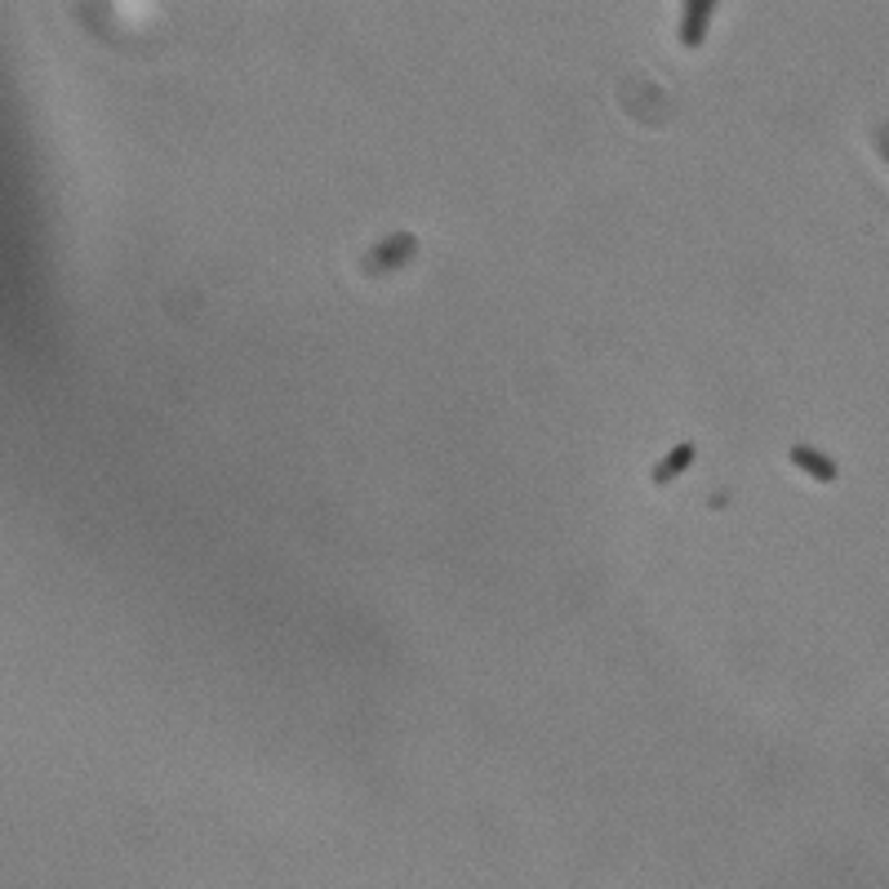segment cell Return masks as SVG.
Returning a JSON list of instances; mask_svg holds the SVG:
<instances>
[{"instance_id":"1","label":"cell","mask_w":889,"mask_h":889,"mask_svg":"<svg viewBox=\"0 0 889 889\" xmlns=\"http://www.w3.org/2000/svg\"><path fill=\"white\" fill-rule=\"evenodd\" d=\"M414 254H418V237H414V231H392L388 241H379V245H373V250L360 258V271H365V276H388V271H396V267H409Z\"/></svg>"},{"instance_id":"2","label":"cell","mask_w":889,"mask_h":889,"mask_svg":"<svg viewBox=\"0 0 889 889\" xmlns=\"http://www.w3.org/2000/svg\"><path fill=\"white\" fill-rule=\"evenodd\" d=\"M694 458H698V445L694 441H685V445H672V454L659 462V467H653V472H649V481L653 485H659V490H668L672 481H681L685 472H689V467H694Z\"/></svg>"},{"instance_id":"3","label":"cell","mask_w":889,"mask_h":889,"mask_svg":"<svg viewBox=\"0 0 889 889\" xmlns=\"http://www.w3.org/2000/svg\"><path fill=\"white\" fill-rule=\"evenodd\" d=\"M791 467H801V472H805L810 481H818V485H831V481L840 477V467H836L827 454H818L814 445H791Z\"/></svg>"},{"instance_id":"4","label":"cell","mask_w":889,"mask_h":889,"mask_svg":"<svg viewBox=\"0 0 889 889\" xmlns=\"http://www.w3.org/2000/svg\"><path fill=\"white\" fill-rule=\"evenodd\" d=\"M712 18H716V5H685L681 10V45L685 50H698V45H703Z\"/></svg>"},{"instance_id":"5","label":"cell","mask_w":889,"mask_h":889,"mask_svg":"<svg viewBox=\"0 0 889 889\" xmlns=\"http://www.w3.org/2000/svg\"><path fill=\"white\" fill-rule=\"evenodd\" d=\"M876 148H880V156H885V165H889V120L876 125Z\"/></svg>"}]
</instances>
